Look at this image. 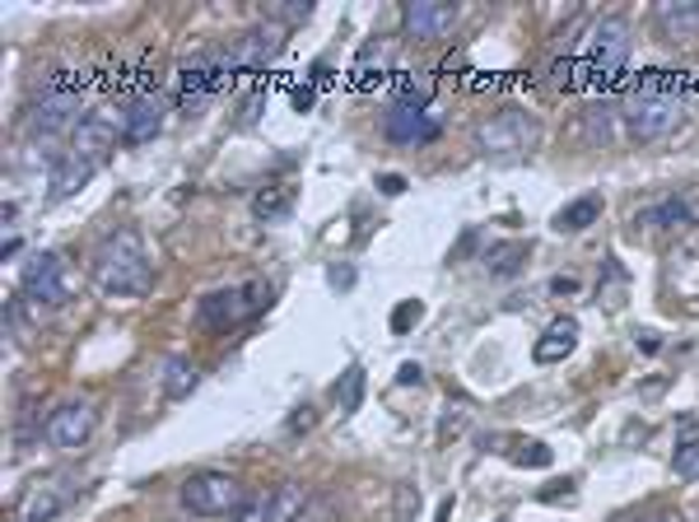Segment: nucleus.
I'll list each match as a JSON object with an SVG mask.
<instances>
[{
	"label": "nucleus",
	"mask_w": 699,
	"mask_h": 522,
	"mask_svg": "<svg viewBox=\"0 0 699 522\" xmlns=\"http://www.w3.org/2000/svg\"><path fill=\"white\" fill-rule=\"evenodd\" d=\"M89 276H93V285H99L108 299H141V295H149L154 270H149L141 234H131V229H126V234L103 238L99 253H93V262H89Z\"/></svg>",
	"instance_id": "nucleus-1"
},
{
	"label": "nucleus",
	"mask_w": 699,
	"mask_h": 522,
	"mask_svg": "<svg viewBox=\"0 0 699 522\" xmlns=\"http://www.w3.org/2000/svg\"><path fill=\"white\" fill-rule=\"evenodd\" d=\"M182 509L191 518H233L247 504V490L229 471H197L182 480Z\"/></svg>",
	"instance_id": "nucleus-2"
},
{
	"label": "nucleus",
	"mask_w": 699,
	"mask_h": 522,
	"mask_svg": "<svg viewBox=\"0 0 699 522\" xmlns=\"http://www.w3.org/2000/svg\"><path fill=\"white\" fill-rule=\"evenodd\" d=\"M536 141H541V126L528 118V112H499V118H490L476 131V145H480V154H490V159H518V154H532Z\"/></svg>",
	"instance_id": "nucleus-3"
},
{
	"label": "nucleus",
	"mask_w": 699,
	"mask_h": 522,
	"mask_svg": "<svg viewBox=\"0 0 699 522\" xmlns=\"http://www.w3.org/2000/svg\"><path fill=\"white\" fill-rule=\"evenodd\" d=\"M681 122V103H676V93H663V89H644L634 93L630 108H625V126L634 141H663L672 135V126Z\"/></svg>",
	"instance_id": "nucleus-4"
},
{
	"label": "nucleus",
	"mask_w": 699,
	"mask_h": 522,
	"mask_svg": "<svg viewBox=\"0 0 699 522\" xmlns=\"http://www.w3.org/2000/svg\"><path fill=\"white\" fill-rule=\"evenodd\" d=\"M80 122H85L80 118V93L70 89L66 70H56V80L47 85L43 103L29 112V126H33V135H62V131L75 135V126H80Z\"/></svg>",
	"instance_id": "nucleus-5"
},
{
	"label": "nucleus",
	"mask_w": 699,
	"mask_h": 522,
	"mask_svg": "<svg viewBox=\"0 0 699 522\" xmlns=\"http://www.w3.org/2000/svg\"><path fill=\"white\" fill-rule=\"evenodd\" d=\"M266 303H270V285H262V280H252L243 289H215V295L201 299V322L206 326H229L238 318L262 313Z\"/></svg>",
	"instance_id": "nucleus-6"
},
{
	"label": "nucleus",
	"mask_w": 699,
	"mask_h": 522,
	"mask_svg": "<svg viewBox=\"0 0 699 522\" xmlns=\"http://www.w3.org/2000/svg\"><path fill=\"white\" fill-rule=\"evenodd\" d=\"M19 285H24V295L33 303H47V308H62L70 299V276H66V262L62 253H37L24 276H19Z\"/></svg>",
	"instance_id": "nucleus-7"
},
{
	"label": "nucleus",
	"mask_w": 699,
	"mask_h": 522,
	"mask_svg": "<svg viewBox=\"0 0 699 522\" xmlns=\"http://www.w3.org/2000/svg\"><path fill=\"white\" fill-rule=\"evenodd\" d=\"M93 430H99V411H93L89 401H66V406H56V411L47 415V443L52 448H62V453H75V448H85V443L93 438Z\"/></svg>",
	"instance_id": "nucleus-8"
},
{
	"label": "nucleus",
	"mask_w": 699,
	"mask_h": 522,
	"mask_svg": "<svg viewBox=\"0 0 699 522\" xmlns=\"http://www.w3.org/2000/svg\"><path fill=\"white\" fill-rule=\"evenodd\" d=\"M285 52V24H276V19H266V24L257 29H247L238 43H233L229 52V70H266L276 56Z\"/></svg>",
	"instance_id": "nucleus-9"
},
{
	"label": "nucleus",
	"mask_w": 699,
	"mask_h": 522,
	"mask_svg": "<svg viewBox=\"0 0 699 522\" xmlns=\"http://www.w3.org/2000/svg\"><path fill=\"white\" fill-rule=\"evenodd\" d=\"M401 24L406 37H415V43H439L457 24V5H448V0H406Z\"/></svg>",
	"instance_id": "nucleus-10"
},
{
	"label": "nucleus",
	"mask_w": 699,
	"mask_h": 522,
	"mask_svg": "<svg viewBox=\"0 0 699 522\" xmlns=\"http://www.w3.org/2000/svg\"><path fill=\"white\" fill-rule=\"evenodd\" d=\"M588 56H592V66L601 75H615L620 66H625V56H630V24L620 14H607L601 24L592 29L588 37Z\"/></svg>",
	"instance_id": "nucleus-11"
},
{
	"label": "nucleus",
	"mask_w": 699,
	"mask_h": 522,
	"mask_svg": "<svg viewBox=\"0 0 699 522\" xmlns=\"http://www.w3.org/2000/svg\"><path fill=\"white\" fill-rule=\"evenodd\" d=\"M220 75H229L215 56H197V62H187L182 75H178V108L187 112H201V103L210 99V93L220 89Z\"/></svg>",
	"instance_id": "nucleus-12"
},
{
	"label": "nucleus",
	"mask_w": 699,
	"mask_h": 522,
	"mask_svg": "<svg viewBox=\"0 0 699 522\" xmlns=\"http://www.w3.org/2000/svg\"><path fill=\"white\" fill-rule=\"evenodd\" d=\"M382 131H387V141H397V145H430L434 135H439V122L424 108L392 103V108H387Z\"/></svg>",
	"instance_id": "nucleus-13"
},
{
	"label": "nucleus",
	"mask_w": 699,
	"mask_h": 522,
	"mask_svg": "<svg viewBox=\"0 0 699 522\" xmlns=\"http://www.w3.org/2000/svg\"><path fill=\"white\" fill-rule=\"evenodd\" d=\"M112 149H116V126L108 118H85L70 135V154L80 164H89V168H99Z\"/></svg>",
	"instance_id": "nucleus-14"
},
{
	"label": "nucleus",
	"mask_w": 699,
	"mask_h": 522,
	"mask_svg": "<svg viewBox=\"0 0 699 522\" xmlns=\"http://www.w3.org/2000/svg\"><path fill=\"white\" fill-rule=\"evenodd\" d=\"M653 24L667 43H695L699 37V0H657Z\"/></svg>",
	"instance_id": "nucleus-15"
},
{
	"label": "nucleus",
	"mask_w": 699,
	"mask_h": 522,
	"mask_svg": "<svg viewBox=\"0 0 699 522\" xmlns=\"http://www.w3.org/2000/svg\"><path fill=\"white\" fill-rule=\"evenodd\" d=\"M159 126H164V103L154 99V93L126 103V112H122V141L145 145V141H154V135H159Z\"/></svg>",
	"instance_id": "nucleus-16"
},
{
	"label": "nucleus",
	"mask_w": 699,
	"mask_h": 522,
	"mask_svg": "<svg viewBox=\"0 0 699 522\" xmlns=\"http://www.w3.org/2000/svg\"><path fill=\"white\" fill-rule=\"evenodd\" d=\"M574 345H578V318H555L546 326V336L532 345V355L536 364H559L565 355H574Z\"/></svg>",
	"instance_id": "nucleus-17"
},
{
	"label": "nucleus",
	"mask_w": 699,
	"mask_h": 522,
	"mask_svg": "<svg viewBox=\"0 0 699 522\" xmlns=\"http://www.w3.org/2000/svg\"><path fill=\"white\" fill-rule=\"evenodd\" d=\"M66 504H70L66 486H62V480H47V486H37V490L29 495V504H24V522H56Z\"/></svg>",
	"instance_id": "nucleus-18"
},
{
	"label": "nucleus",
	"mask_w": 699,
	"mask_h": 522,
	"mask_svg": "<svg viewBox=\"0 0 699 522\" xmlns=\"http://www.w3.org/2000/svg\"><path fill=\"white\" fill-rule=\"evenodd\" d=\"M89 164H80L75 154H56L52 159V201H66V197H75L85 182H89Z\"/></svg>",
	"instance_id": "nucleus-19"
},
{
	"label": "nucleus",
	"mask_w": 699,
	"mask_h": 522,
	"mask_svg": "<svg viewBox=\"0 0 699 522\" xmlns=\"http://www.w3.org/2000/svg\"><path fill=\"white\" fill-rule=\"evenodd\" d=\"M597 220H601V201L597 197H578L565 210H555V234H582V229H592Z\"/></svg>",
	"instance_id": "nucleus-20"
},
{
	"label": "nucleus",
	"mask_w": 699,
	"mask_h": 522,
	"mask_svg": "<svg viewBox=\"0 0 699 522\" xmlns=\"http://www.w3.org/2000/svg\"><path fill=\"white\" fill-rule=\"evenodd\" d=\"M197 382H201L197 364L182 359V355H173V359H168V369H164V397H168V401L191 397V392H197Z\"/></svg>",
	"instance_id": "nucleus-21"
},
{
	"label": "nucleus",
	"mask_w": 699,
	"mask_h": 522,
	"mask_svg": "<svg viewBox=\"0 0 699 522\" xmlns=\"http://www.w3.org/2000/svg\"><path fill=\"white\" fill-rule=\"evenodd\" d=\"M308 504H313V495L295 486V480H285V486H276V499H270V522H299Z\"/></svg>",
	"instance_id": "nucleus-22"
},
{
	"label": "nucleus",
	"mask_w": 699,
	"mask_h": 522,
	"mask_svg": "<svg viewBox=\"0 0 699 522\" xmlns=\"http://www.w3.org/2000/svg\"><path fill=\"white\" fill-rule=\"evenodd\" d=\"M522 262H528V243H495L490 253H485V270L490 276H499V280H509V276H518L522 270Z\"/></svg>",
	"instance_id": "nucleus-23"
},
{
	"label": "nucleus",
	"mask_w": 699,
	"mask_h": 522,
	"mask_svg": "<svg viewBox=\"0 0 699 522\" xmlns=\"http://www.w3.org/2000/svg\"><path fill=\"white\" fill-rule=\"evenodd\" d=\"M289 210H295V191H289V187H266V191H257V197H252V215H257L262 224L285 220Z\"/></svg>",
	"instance_id": "nucleus-24"
},
{
	"label": "nucleus",
	"mask_w": 699,
	"mask_h": 522,
	"mask_svg": "<svg viewBox=\"0 0 699 522\" xmlns=\"http://www.w3.org/2000/svg\"><path fill=\"white\" fill-rule=\"evenodd\" d=\"M336 401H341V415H355L359 406H364V369H359V364H350V369L341 374Z\"/></svg>",
	"instance_id": "nucleus-25"
},
{
	"label": "nucleus",
	"mask_w": 699,
	"mask_h": 522,
	"mask_svg": "<svg viewBox=\"0 0 699 522\" xmlns=\"http://www.w3.org/2000/svg\"><path fill=\"white\" fill-rule=\"evenodd\" d=\"M270 499H276V490H257V495H247V504L233 513L229 522H270Z\"/></svg>",
	"instance_id": "nucleus-26"
},
{
	"label": "nucleus",
	"mask_w": 699,
	"mask_h": 522,
	"mask_svg": "<svg viewBox=\"0 0 699 522\" xmlns=\"http://www.w3.org/2000/svg\"><path fill=\"white\" fill-rule=\"evenodd\" d=\"M644 220H648V224H663V229H672V224H690V206L672 197V201H663L657 210H648Z\"/></svg>",
	"instance_id": "nucleus-27"
},
{
	"label": "nucleus",
	"mask_w": 699,
	"mask_h": 522,
	"mask_svg": "<svg viewBox=\"0 0 699 522\" xmlns=\"http://www.w3.org/2000/svg\"><path fill=\"white\" fill-rule=\"evenodd\" d=\"M672 467H676V476H681V480H699V443H676Z\"/></svg>",
	"instance_id": "nucleus-28"
},
{
	"label": "nucleus",
	"mask_w": 699,
	"mask_h": 522,
	"mask_svg": "<svg viewBox=\"0 0 699 522\" xmlns=\"http://www.w3.org/2000/svg\"><path fill=\"white\" fill-rule=\"evenodd\" d=\"M420 318H424V303H420V299H406V303H397V308H392V332H397V336H406V332H411V326H415Z\"/></svg>",
	"instance_id": "nucleus-29"
},
{
	"label": "nucleus",
	"mask_w": 699,
	"mask_h": 522,
	"mask_svg": "<svg viewBox=\"0 0 699 522\" xmlns=\"http://www.w3.org/2000/svg\"><path fill=\"white\" fill-rule=\"evenodd\" d=\"M299 522H336V504L326 495H313V504L299 513Z\"/></svg>",
	"instance_id": "nucleus-30"
},
{
	"label": "nucleus",
	"mask_w": 699,
	"mask_h": 522,
	"mask_svg": "<svg viewBox=\"0 0 699 522\" xmlns=\"http://www.w3.org/2000/svg\"><path fill=\"white\" fill-rule=\"evenodd\" d=\"M518 467H551V448L546 443H528V453H513Z\"/></svg>",
	"instance_id": "nucleus-31"
},
{
	"label": "nucleus",
	"mask_w": 699,
	"mask_h": 522,
	"mask_svg": "<svg viewBox=\"0 0 699 522\" xmlns=\"http://www.w3.org/2000/svg\"><path fill=\"white\" fill-rule=\"evenodd\" d=\"M397 382H401V388H424V369H420V364L406 359L401 369H397Z\"/></svg>",
	"instance_id": "nucleus-32"
},
{
	"label": "nucleus",
	"mask_w": 699,
	"mask_h": 522,
	"mask_svg": "<svg viewBox=\"0 0 699 522\" xmlns=\"http://www.w3.org/2000/svg\"><path fill=\"white\" fill-rule=\"evenodd\" d=\"M676 443H699V420H695V415L676 420Z\"/></svg>",
	"instance_id": "nucleus-33"
},
{
	"label": "nucleus",
	"mask_w": 699,
	"mask_h": 522,
	"mask_svg": "<svg viewBox=\"0 0 699 522\" xmlns=\"http://www.w3.org/2000/svg\"><path fill=\"white\" fill-rule=\"evenodd\" d=\"M378 191H382V197H401V191H406V178H401V173H382V178H378Z\"/></svg>",
	"instance_id": "nucleus-34"
},
{
	"label": "nucleus",
	"mask_w": 699,
	"mask_h": 522,
	"mask_svg": "<svg viewBox=\"0 0 699 522\" xmlns=\"http://www.w3.org/2000/svg\"><path fill=\"white\" fill-rule=\"evenodd\" d=\"M318 415H313V406H299V415L289 420V434H303V430H313Z\"/></svg>",
	"instance_id": "nucleus-35"
},
{
	"label": "nucleus",
	"mask_w": 699,
	"mask_h": 522,
	"mask_svg": "<svg viewBox=\"0 0 699 522\" xmlns=\"http://www.w3.org/2000/svg\"><path fill=\"white\" fill-rule=\"evenodd\" d=\"M280 14H285V24H299V19L313 14V5H289V10H280Z\"/></svg>",
	"instance_id": "nucleus-36"
},
{
	"label": "nucleus",
	"mask_w": 699,
	"mask_h": 522,
	"mask_svg": "<svg viewBox=\"0 0 699 522\" xmlns=\"http://www.w3.org/2000/svg\"><path fill=\"white\" fill-rule=\"evenodd\" d=\"M551 289H555V295H574L578 280H574V276H555V280H551Z\"/></svg>",
	"instance_id": "nucleus-37"
},
{
	"label": "nucleus",
	"mask_w": 699,
	"mask_h": 522,
	"mask_svg": "<svg viewBox=\"0 0 699 522\" xmlns=\"http://www.w3.org/2000/svg\"><path fill=\"white\" fill-rule=\"evenodd\" d=\"M295 108H299V112L313 108V89H308V85H303V89H295Z\"/></svg>",
	"instance_id": "nucleus-38"
},
{
	"label": "nucleus",
	"mask_w": 699,
	"mask_h": 522,
	"mask_svg": "<svg viewBox=\"0 0 699 522\" xmlns=\"http://www.w3.org/2000/svg\"><path fill=\"white\" fill-rule=\"evenodd\" d=\"M639 345H644V351L653 355V351H657V336H653V332H639Z\"/></svg>",
	"instance_id": "nucleus-39"
},
{
	"label": "nucleus",
	"mask_w": 699,
	"mask_h": 522,
	"mask_svg": "<svg viewBox=\"0 0 699 522\" xmlns=\"http://www.w3.org/2000/svg\"><path fill=\"white\" fill-rule=\"evenodd\" d=\"M453 518V499H443V504H439V522H448Z\"/></svg>",
	"instance_id": "nucleus-40"
},
{
	"label": "nucleus",
	"mask_w": 699,
	"mask_h": 522,
	"mask_svg": "<svg viewBox=\"0 0 699 522\" xmlns=\"http://www.w3.org/2000/svg\"><path fill=\"white\" fill-rule=\"evenodd\" d=\"M648 522H672V518H667V513H657V518H648Z\"/></svg>",
	"instance_id": "nucleus-41"
}]
</instances>
